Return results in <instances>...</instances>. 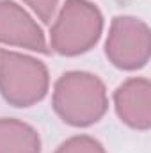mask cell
Wrapping results in <instances>:
<instances>
[{"label": "cell", "instance_id": "obj_9", "mask_svg": "<svg viewBox=\"0 0 151 153\" xmlns=\"http://www.w3.org/2000/svg\"><path fill=\"white\" fill-rule=\"evenodd\" d=\"M27 5H30V9L38 14L43 22H50L55 9H57V4L59 0H23Z\"/></svg>", "mask_w": 151, "mask_h": 153}, {"label": "cell", "instance_id": "obj_3", "mask_svg": "<svg viewBox=\"0 0 151 153\" xmlns=\"http://www.w3.org/2000/svg\"><path fill=\"white\" fill-rule=\"evenodd\" d=\"M46 66L25 53L0 48V93L14 107H30L46 96Z\"/></svg>", "mask_w": 151, "mask_h": 153}, {"label": "cell", "instance_id": "obj_2", "mask_svg": "<svg viewBox=\"0 0 151 153\" xmlns=\"http://www.w3.org/2000/svg\"><path fill=\"white\" fill-rule=\"evenodd\" d=\"M103 30V14L89 0H66L52 30V48L61 55H80L91 50Z\"/></svg>", "mask_w": 151, "mask_h": 153}, {"label": "cell", "instance_id": "obj_1", "mask_svg": "<svg viewBox=\"0 0 151 153\" xmlns=\"http://www.w3.org/2000/svg\"><path fill=\"white\" fill-rule=\"evenodd\" d=\"M52 105L57 116L71 126L98 123L109 109L105 84L87 71H68L53 85Z\"/></svg>", "mask_w": 151, "mask_h": 153}, {"label": "cell", "instance_id": "obj_4", "mask_svg": "<svg viewBox=\"0 0 151 153\" xmlns=\"http://www.w3.org/2000/svg\"><path fill=\"white\" fill-rule=\"evenodd\" d=\"M109 61L119 70L144 68L151 53V34L146 22L135 16H115L105 43Z\"/></svg>", "mask_w": 151, "mask_h": 153}, {"label": "cell", "instance_id": "obj_5", "mask_svg": "<svg viewBox=\"0 0 151 153\" xmlns=\"http://www.w3.org/2000/svg\"><path fill=\"white\" fill-rule=\"evenodd\" d=\"M0 43L48 53L44 34L34 18L16 2L0 0Z\"/></svg>", "mask_w": 151, "mask_h": 153}, {"label": "cell", "instance_id": "obj_7", "mask_svg": "<svg viewBox=\"0 0 151 153\" xmlns=\"http://www.w3.org/2000/svg\"><path fill=\"white\" fill-rule=\"evenodd\" d=\"M0 153H41L34 126L13 117H0Z\"/></svg>", "mask_w": 151, "mask_h": 153}, {"label": "cell", "instance_id": "obj_6", "mask_svg": "<svg viewBox=\"0 0 151 153\" xmlns=\"http://www.w3.org/2000/svg\"><path fill=\"white\" fill-rule=\"evenodd\" d=\"M115 112L123 123L137 130L151 126V84L144 76L124 80L114 93Z\"/></svg>", "mask_w": 151, "mask_h": 153}, {"label": "cell", "instance_id": "obj_8", "mask_svg": "<svg viewBox=\"0 0 151 153\" xmlns=\"http://www.w3.org/2000/svg\"><path fill=\"white\" fill-rule=\"evenodd\" d=\"M55 153H105V148L91 135H75L64 141Z\"/></svg>", "mask_w": 151, "mask_h": 153}]
</instances>
